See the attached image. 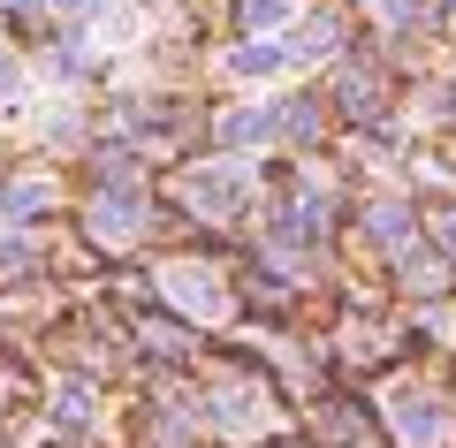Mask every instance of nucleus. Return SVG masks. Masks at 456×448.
Wrapping results in <instances>:
<instances>
[{
	"instance_id": "f8f14e48",
	"label": "nucleus",
	"mask_w": 456,
	"mask_h": 448,
	"mask_svg": "<svg viewBox=\"0 0 456 448\" xmlns=\"http://www.w3.org/2000/svg\"><path fill=\"white\" fill-rule=\"evenodd\" d=\"M441 16H449V23H456V0H441Z\"/></svg>"
},
{
	"instance_id": "1a4fd4ad",
	"label": "nucleus",
	"mask_w": 456,
	"mask_h": 448,
	"mask_svg": "<svg viewBox=\"0 0 456 448\" xmlns=\"http://www.w3.org/2000/svg\"><path fill=\"white\" fill-rule=\"evenodd\" d=\"M365 228H373V243H419V221H411V206H395V198H380V206H365Z\"/></svg>"
},
{
	"instance_id": "9d476101",
	"label": "nucleus",
	"mask_w": 456,
	"mask_h": 448,
	"mask_svg": "<svg viewBox=\"0 0 456 448\" xmlns=\"http://www.w3.org/2000/svg\"><path fill=\"white\" fill-rule=\"evenodd\" d=\"M46 16L61 23V31H92V23L107 16V0H46Z\"/></svg>"
},
{
	"instance_id": "7ed1b4c3",
	"label": "nucleus",
	"mask_w": 456,
	"mask_h": 448,
	"mask_svg": "<svg viewBox=\"0 0 456 448\" xmlns=\"http://www.w3.org/2000/svg\"><path fill=\"white\" fill-rule=\"evenodd\" d=\"M183 198H191L206 221H228V213H244L251 206V167H236V160H213V167H183Z\"/></svg>"
},
{
	"instance_id": "20e7f679",
	"label": "nucleus",
	"mask_w": 456,
	"mask_h": 448,
	"mask_svg": "<svg viewBox=\"0 0 456 448\" xmlns=\"http://www.w3.org/2000/svg\"><path fill=\"white\" fill-rule=\"evenodd\" d=\"M84 228H92V243H130L137 228H145V191H99L92 213H84Z\"/></svg>"
},
{
	"instance_id": "f257e3e1",
	"label": "nucleus",
	"mask_w": 456,
	"mask_h": 448,
	"mask_svg": "<svg viewBox=\"0 0 456 448\" xmlns=\"http://www.w3.org/2000/svg\"><path fill=\"white\" fill-rule=\"evenodd\" d=\"M281 53H289V69L342 61V53H350V16H342V8H305V16L281 31Z\"/></svg>"
},
{
	"instance_id": "0eeeda50",
	"label": "nucleus",
	"mask_w": 456,
	"mask_h": 448,
	"mask_svg": "<svg viewBox=\"0 0 456 448\" xmlns=\"http://www.w3.org/2000/svg\"><path fill=\"white\" fill-rule=\"evenodd\" d=\"M213 137L221 144H274V107H221V122H213Z\"/></svg>"
},
{
	"instance_id": "423d86ee",
	"label": "nucleus",
	"mask_w": 456,
	"mask_h": 448,
	"mask_svg": "<svg viewBox=\"0 0 456 448\" xmlns=\"http://www.w3.org/2000/svg\"><path fill=\"white\" fill-rule=\"evenodd\" d=\"M228 16H236V38H274L297 23V0H228Z\"/></svg>"
},
{
	"instance_id": "39448f33",
	"label": "nucleus",
	"mask_w": 456,
	"mask_h": 448,
	"mask_svg": "<svg viewBox=\"0 0 456 448\" xmlns=\"http://www.w3.org/2000/svg\"><path fill=\"white\" fill-rule=\"evenodd\" d=\"M53 213V175H8L0 183V221L23 228V221H46Z\"/></svg>"
},
{
	"instance_id": "9b49d317",
	"label": "nucleus",
	"mask_w": 456,
	"mask_h": 448,
	"mask_svg": "<svg viewBox=\"0 0 456 448\" xmlns=\"http://www.w3.org/2000/svg\"><path fill=\"white\" fill-rule=\"evenodd\" d=\"M441 107H449V122H456V84H449V92H441Z\"/></svg>"
},
{
	"instance_id": "6e6552de",
	"label": "nucleus",
	"mask_w": 456,
	"mask_h": 448,
	"mask_svg": "<svg viewBox=\"0 0 456 448\" xmlns=\"http://www.w3.org/2000/svg\"><path fill=\"white\" fill-rule=\"evenodd\" d=\"M281 69H289L281 38H236L228 46V77H281Z\"/></svg>"
},
{
	"instance_id": "f03ea898",
	"label": "nucleus",
	"mask_w": 456,
	"mask_h": 448,
	"mask_svg": "<svg viewBox=\"0 0 456 448\" xmlns=\"http://www.w3.org/2000/svg\"><path fill=\"white\" fill-rule=\"evenodd\" d=\"M327 99H335L342 122H380V114H388V77H380L365 53H342V69H335V84H327Z\"/></svg>"
}]
</instances>
